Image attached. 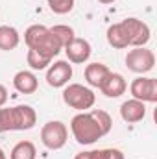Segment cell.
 I'll list each match as a JSON object with an SVG mask.
<instances>
[{"label":"cell","instance_id":"cell-6","mask_svg":"<svg viewBox=\"0 0 157 159\" xmlns=\"http://www.w3.org/2000/svg\"><path fill=\"white\" fill-rule=\"evenodd\" d=\"M154 65H155V54H154V50H150L146 46H135L126 56V67L131 72L146 74L154 69Z\"/></svg>","mask_w":157,"mask_h":159},{"label":"cell","instance_id":"cell-21","mask_svg":"<svg viewBox=\"0 0 157 159\" xmlns=\"http://www.w3.org/2000/svg\"><path fill=\"white\" fill-rule=\"evenodd\" d=\"M98 159H126L118 148H102L98 150Z\"/></svg>","mask_w":157,"mask_h":159},{"label":"cell","instance_id":"cell-25","mask_svg":"<svg viewBox=\"0 0 157 159\" xmlns=\"http://www.w3.org/2000/svg\"><path fill=\"white\" fill-rule=\"evenodd\" d=\"M0 159H7V157H6V152H4L2 148H0Z\"/></svg>","mask_w":157,"mask_h":159},{"label":"cell","instance_id":"cell-1","mask_svg":"<svg viewBox=\"0 0 157 159\" xmlns=\"http://www.w3.org/2000/svg\"><path fill=\"white\" fill-rule=\"evenodd\" d=\"M113 128L111 115L104 109L79 111L70 120V131L79 144H94Z\"/></svg>","mask_w":157,"mask_h":159},{"label":"cell","instance_id":"cell-9","mask_svg":"<svg viewBox=\"0 0 157 159\" xmlns=\"http://www.w3.org/2000/svg\"><path fill=\"white\" fill-rule=\"evenodd\" d=\"M70 78H72V65L69 61L59 59L46 69V83L54 89L65 87Z\"/></svg>","mask_w":157,"mask_h":159},{"label":"cell","instance_id":"cell-4","mask_svg":"<svg viewBox=\"0 0 157 159\" xmlns=\"http://www.w3.org/2000/svg\"><path fill=\"white\" fill-rule=\"evenodd\" d=\"M63 102L78 111H89L94 102H96V94L92 93L91 87L81 85V83H67L63 89Z\"/></svg>","mask_w":157,"mask_h":159},{"label":"cell","instance_id":"cell-8","mask_svg":"<svg viewBox=\"0 0 157 159\" xmlns=\"http://www.w3.org/2000/svg\"><path fill=\"white\" fill-rule=\"evenodd\" d=\"M129 93L135 100H141V102H150V104H155L157 102V80L155 78H144V76H139L131 81L129 85Z\"/></svg>","mask_w":157,"mask_h":159},{"label":"cell","instance_id":"cell-5","mask_svg":"<svg viewBox=\"0 0 157 159\" xmlns=\"http://www.w3.org/2000/svg\"><path fill=\"white\" fill-rule=\"evenodd\" d=\"M69 129L61 120H50L41 128V143L48 150H61L67 144Z\"/></svg>","mask_w":157,"mask_h":159},{"label":"cell","instance_id":"cell-14","mask_svg":"<svg viewBox=\"0 0 157 159\" xmlns=\"http://www.w3.org/2000/svg\"><path fill=\"white\" fill-rule=\"evenodd\" d=\"M109 72H111L109 67L104 65V63H89L85 67V70H83V76H85V81L91 87H98L100 89V85L104 83V80L107 78Z\"/></svg>","mask_w":157,"mask_h":159},{"label":"cell","instance_id":"cell-13","mask_svg":"<svg viewBox=\"0 0 157 159\" xmlns=\"http://www.w3.org/2000/svg\"><path fill=\"white\" fill-rule=\"evenodd\" d=\"M13 87L20 94H34L39 87V81H37V76L32 70H19L13 76Z\"/></svg>","mask_w":157,"mask_h":159},{"label":"cell","instance_id":"cell-20","mask_svg":"<svg viewBox=\"0 0 157 159\" xmlns=\"http://www.w3.org/2000/svg\"><path fill=\"white\" fill-rule=\"evenodd\" d=\"M46 2H48V7L56 15H67L74 7V0H46Z\"/></svg>","mask_w":157,"mask_h":159},{"label":"cell","instance_id":"cell-18","mask_svg":"<svg viewBox=\"0 0 157 159\" xmlns=\"http://www.w3.org/2000/svg\"><path fill=\"white\" fill-rule=\"evenodd\" d=\"M50 32L56 35V39L59 41L61 48H65L70 41L76 37V35H74V30H72L70 26H67V24H56V26L50 28Z\"/></svg>","mask_w":157,"mask_h":159},{"label":"cell","instance_id":"cell-24","mask_svg":"<svg viewBox=\"0 0 157 159\" xmlns=\"http://www.w3.org/2000/svg\"><path fill=\"white\" fill-rule=\"evenodd\" d=\"M98 2H100V4H105V6H107V4H113V2H117V0H98Z\"/></svg>","mask_w":157,"mask_h":159},{"label":"cell","instance_id":"cell-22","mask_svg":"<svg viewBox=\"0 0 157 159\" xmlns=\"http://www.w3.org/2000/svg\"><path fill=\"white\" fill-rule=\"evenodd\" d=\"M74 159H98V150H87V152H79L76 154Z\"/></svg>","mask_w":157,"mask_h":159},{"label":"cell","instance_id":"cell-16","mask_svg":"<svg viewBox=\"0 0 157 159\" xmlns=\"http://www.w3.org/2000/svg\"><path fill=\"white\" fill-rule=\"evenodd\" d=\"M19 43H20V35H19L17 28L7 26V24L0 26V50H6V52L15 50L19 46Z\"/></svg>","mask_w":157,"mask_h":159},{"label":"cell","instance_id":"cell-10","mask_svg":"<svg viewBox=\"0 0 157 159\" xmlns=\"http://www.w3.org/2000/svg\"><path fill=\"white\" fill-rule=\"evenodd\" d=\"M65 54H67V59L69 63H76V65H81V63H87L89 57H91V43L87 39H81V37H74L65 48Z\"/></svg>","mask_w":157,"mask_h":159},{"label":"cell","instance_id":"cell-12","mask_svg":"<svg viewBox=\"0 0 157 159\" xmlns=\"http://www.w3.org/2000/svg\"><path fill=\"white\" fill-rule=\"evenodd\" d=\"M126 89H128V83H126L124 76L118 74V72H109L107 78L104 80V83L100 85L102 94L107 96V98H118V96H122L126 93Z\"/></svg>","mask_w":157,"mask_h":159},{"label":"cell","instance_id":"cell-2","mask_svg":"<svg viewBox=\"0 0 157 159\" xmlns=\"http://www.w3.org/2000/svg\"><path fill=\"white\" fill-rule=\"evenodd\" d=\"M37 122V113L32 106L20 104L15 107H0V133L6 131H26Z\"/></svg>","mask_w":157,"mask_h":159},{"label":"cell","instance_id":"cell-11","mask_svg":"<svg viewBox=\"0 0 157 159\" xmlns=\"http://www.w3.org/2000/svg\"><path fill=\"white\" fill-rule=\"evenodd\" d=\"M120 117L124 122L128 124H135V122H141V120L146 117V104L141 102V100H126L122 106H120Z\"/></svg>","mask_w":157,"mask_h":159},{"label":"cell","instance_id":"cell-7","mask_svg":"<svg viewBox=\"0 0 157 159\" xmlns=\"http://www.w3.org/2000/svg\"><path fill=\"white\" fill-rule=\"evenodd\" d=\"M124 28H126V34H128V43L131 48L135 46H146V43L152 37V32H150V26L141 20V19H135V17H128L122 20Z\"/></svg>","mask_w":157,"mask_h":159},{"label":"cell","instance_id":"cell-19","mask_svg":"<svg viewBox=\"0 0 157 159\" xmlns=\"http://www.w3.org/2000/svg\"><path fill=\"white\" fill-rule=\"evenodd\" d=\"M26 63H28V65H30V69H34V70H44V69L52 63V59H48V57H44V56L37 54L35 50H30V48H28Z\"/></svg>","mask_w":157,"mask_h":159},{"label":"cell","instance_id":"cell-3","mask_svg":"<svg viewBox=\"0 0 157 159\" xmlns=\"http://www.w3.org/2000/svg\"><path fill=\"white\" fill-rule=\"evenodd\" d=\"M24 43L30 50H35L37 54L54 59L63 48L59 44V41L56 39V35L50 32V28L43 26V24H34L24 32Z\"/></svg>","mask_w":157,"mask_h":159},{"label":"cell","instance_id":"cell-15","mask_svg":"<svg viewBox=\"0 0 157 159\" xmlns=\"http://www.w3.org/2000/svg\"><path fill=\"white\" fill-rule=\"evenodd\" d=\"M107 43L113 46V48H128L129 43H128V34H126V28L122 22H117V24H111L107 28Z\"/></svg>","mask_w":157,"mask_h":159},{"label":"cell","instance_id":"cell-17","mask_svg":"<svg viewBox=\"0 0 157 159\" xmlns=\"http://www.w3.org/2000/svg\"><path fill=\"white\" fill-rule=\"evenodd\" d=\"M37 157V148L32 141H19L11 154H9V159H35Z\"/></svg>","mask_w":157,"mask_h":159},{"label":"cell","instance_id":"cell-23","mask_svg":"<svg viewBox=\"0 0 157 159\" xmlns=\"http://www.w3.org/2000/svg\"><path fill=\"white\" fill-rule=\"evenodd\" d=\"M6 102H7V89L0 83V107H4Z\"/></svg>","mask_w":157,"mask_h":159}]
</instances>
